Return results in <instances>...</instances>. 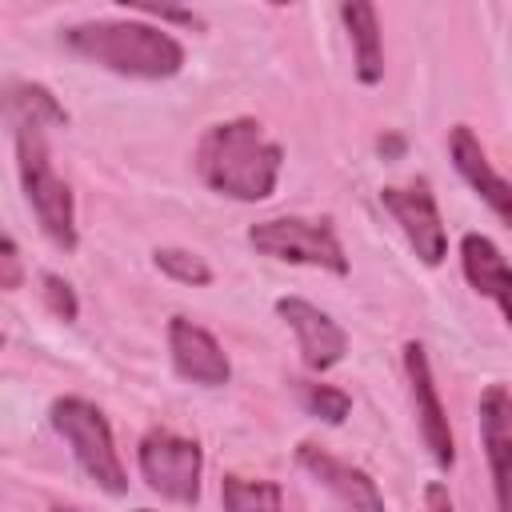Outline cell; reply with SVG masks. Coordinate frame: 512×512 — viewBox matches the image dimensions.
Here are the masks:
<instances>
[{
  "label": "cell",
  "mask_w": 512,
  "mask_h": 512,
  "mask_svg": "<svg viewBox=\"0 0 512 512\" xmlns=\"http://www.w3.org/2000/svg\"><path fill=\"white\" fill-rule=\"evenodd\" d=\"M424 504H428V512H456V504H452V496H448V484H440V480H428Z\"/></svg>",
  "instance_id": "obj_22"
},
{
  "label": "cell",
  "mask_w": 512,
  "mask_h": 512,
  "mask_svg": "<svg viewBox=\"0 0 512 512\" xmlns=\"http://www.w3.org/2000/svg\"><path fill=\"white\" fill-rule=\"evenodd\" d=\"M404 148V140L400 136H392V140H380V152H400Z\"/></svg>",
  "instance_id": "obj_24"
},
{
  "label": "cell",
  "mask_w": 512,
  "mask_h": 512,
  "mask_svg": "<svg viewBox=\"0 0 512 512\" xmlns=\"http://www.w3.org/2000/svg\"><path fill=\"white\" fill-rule=\"evenodd\" d=\"M448 156H452L456 172L468 180V188L512 228V184L492 168V160H488L480 136H476L468 124H456V128H452V136H448Z\"/></svg>",
  "instance_id": "obj_13"
},
{
  "label": "cell",
  "mask_w": 512,
  "mask_h": 512,
  "mask_svg": "<svg viewBox=\"0 0 512 512\" xmlns=\"http://www.w3.org/2000/svg\"><path fill=\"white\" fill-rule=\"evenodd\" d=\"M404 376H408V388H412V408H416V424H420L424 448L432 452V460H436L440 468H452V460H456V440H452L448 412H444V400H440V392H436L432 364H428V352H424L420 340H408V344H404Z\"/></svg>",
  "instance_id": "obj_8"
},
{
  "label": "cell",
  "mask_w": 512,
  "mask_h": 512,
  "mask_svg": "<svg viewBox=\"0 0 512 512\" xmlns=\"http://www.w3.org/2000/svg\"><path fill=\"white\" fill-rule=\"evenodd\" d=\"M168 352H172V368L176 376L200 384V388H220L232 380V364L220 348V340L192 324L188 316H172L168 320Z\"/></svg>",
  "instance_id": "obj_11"
},
{
  "label": "cell",
  "mask_w": 512,
  "mask_h": 512,
  "mask_svg": "<svg viewBox=\"0 0 512 512\" xmlns=\"http://www.w3.org/2000/svg\"><path fill=\"white\" fill-rule=\"evenodd\" d=\"M296 396H300L304 412L324 420V424H344L348 412H352V396L344 388H336V384H308V380H300Z\"/></svg>",
  "instance_id": "obj_18"
},
{
  "label": "cell",
  "mask_w": 512,
  "mask_h": 512,
  "mask_svg": "<svg viewBox=\"0 0 512 512\" xmlns=\"http://www.w3.org/2000/svg\"><path fill=\"white\" fill-rule=\"evenodd\" d=\"M340 20L348 28L352 40V56H356V80L360 84H380L384 80V44H380V16L372 4L352 0L340 4Z\"/></svg>",
  "instance_id": "obj_15"
},
{
  "label": "cell",
  "mask_w": 512,
  "mask_h": 512,
  "mask_svg": "<svg viewBox=\"0 0 512 512\" xmlns=\"http://www.w3.org/2000/svg\"><path fill=\"white\" fill-rule=\"evenodd\" d=\"M48 420L64 436V444L72 448L76 464L96 480V488H104L108 496H124L128 492V472L120 464V452H116L108 416L92 400H84V396H60V400H52Z\"/></svg>",
  "instance_id": "obj_4"
},
{
  "label": "cell",
  "mask_w": 512,
  "mask_h": 512,
  "mask_svg": "<svg viewBox=\"0 0 512 512\" xmlns=\"http://www.w3.org/2000/svg\"><path fill=\"white\" fill-rule=\"evenodd\" d=\"M152 260H156V268H160L168 280H176V284H188V288H204V284H212V268H208V260L196 256V252H188V248H156Z\"/></svg>",
  "instance_id": "obj_19"
},
{
  "label": "cell",
  "mask_w": 512,
  "mask_h": 512,
  "mask_svg": "<svg viewBox=\"0 0 512 512\" xmlns=\"http://www.w3.org/2000/svg\"><path fill=\"white\" fill-rule=\"evenodd\" d=\"M24 284V264H20V248L12 236L0 240V288L4 292H16Z\"/></svg>",
  "instance_id": "obj_21"
},
{
  "label": "cell",
  "mask_w": 512,
  "mask_h": 512,
  "mask_svg": "<svg viewBox=\"0 0 512 512\" xmlns=\"http://www.w3.org/2000/svg\"><path fill=\"white\" fill-rule=\"evenodd\" d=\"M136 12L156 16V20H176V24H200L196 12H184V8H148V4H136Z\"/></svg>",
  "instance_id": "obj_23"
},
{
  "label": "cell",
  "mask_w": 512,
  "mask_h": 512,
  "mask_svg": "<svg viewBox=\"0 0 512 512\" xmlns=\"http://www.w3.org/2000/svg\"><path fill=\"white\" fill-rule=\"evenodd\" d=\"M276 312H280V320L292 328L296 348H300V360H304L312 372H328V368H336V364L344 360V352H348V332H344L324 308H316V304L304 300V296H280V300H276Z\"/></svg>",
  "instance_id": "obj_9"
},
{
  "label": "cell",
  "mask_w": 512,
  "mask_h": 512,
  "mask_svg": "<svg viewBox=\"0 0 512 512\" xmlns=\"http://www.w3.org/2000/svg\"><path fill=\"white\" fill-rule=\"evenodd\" d=\"M136 512H152V508H136Z\"/></svg>",
  "instance_id": "obj_25"
},
{
  "label": "cell",
  "mask_w": 512,
  "mask_h": 512,
  "mask_svg": "<svg viewBox=\"0 0 512 512\" xmlns=\"http://www.w3.org/2000/svg\"><path fill=\"white\" fill-rule=\"evenodd\" d=\"M140 476L152 492H160L172 504H200V472H204V452L192 436H180L172 428H152L144 432L136 448Z\"/></svg>",
  "instance_id": "obj_6"
},
{
  "label": "cell",
  "mask_w": 512,
  "mask_h": 512,
  "mask_svg": "<svg viewBox=\"0 0 512 512\" xmlns=\"http://www.w3.org/2000/svg\"><path fill=\"white\" fill-rule=\"evenodd\" d=\"M220 504L224 512H284V492L276 480H248L228 472L220 480Z\"/></svg>",
  "instance_id": "obj_16"
},
{
  "label": "cell",
  "mask_w": 512,
  "mask_h": 512,
  "mask_svg": "<svg viewBox=\"0 0 512 512\" xmlns=\"http://www.w3.org/2000/svg\"><path fill=\"white\" fill-rule=\"evenodd\" d=\"M44 304H48V312L56 316V320H64V324H72L76 316H80V304H76V292H72V284L68 280H60L56 272H44Z\"/></svg>",
  "instance_id": "obj_20"
},
{
  "label": "cell",
  "mask_w": 512,
  "mask_h": 512,
  "mask_svg": "<svg viewBox=\"0 0 512 512\" xmlns=\"http://www.w3.org/2000/svg\"><path fill=\"white\" fill-rule=\"evenodd\" d=\"M12 124H16L12 144H16L20 188L32 204L44 236L64 252H76V244H80V236H76V200H72V188L52 168L44 124H36V120H12Z\"/></svg>",
  "instance_id": "obj_3"
},
{
  "label": "cell",
  "mask_w": 512,
  "mask_h": 512,
  "mask_svg": "<svg viewBox=\"0 0 512 512\" xmlns=\"http://www.w3.org/2000/svg\"><path fill=\"white\" fill-rule=\"evenodd\" d=\"M64 48L132 80H168L184 68V44L148 20H88L64 28Z\"/></svg>",
  "instance_id": "obj_2"
},
{
  "label": "cell",
  "mask_w": 512,
  "mask_h": 512,
  "mask_svg": "<svg viewBox=\"0 0 512 512\" xmlns=\"http://www.w3.org/2000/svg\"><path fill=\"white\" fill-rule=\"evenodd\" d=\"M460 268H464V280L472 284V292L488 296L512 328V264L504 260V252L488 236L468 232L460 240Z\"/></svg>",
  "instance_id": "obj_14"
},
{
  "label": "cell",
  "mask_w": 512,
  "mask_h": 512,
  "mask_svg": "<svg viewBox=\"0 0 512 512\" xmlns=\"http://www.w3.org/2000/svg\"><path fill=\"white\" fill-rule=\"evenodd\" d=\"M380 204L392 212V220L400 224L404 240L412 244L416 260L436 268L444 256H448V232H444V220H440V208H436V196H432V184L424 176L408 180V184H388L380 188Z\"/></svg>",
  "instance_id": "obj_7"
},
{
  "label": "cell",
  "mask_w": 512,
  "mask_h": 512,
  "mask_svg": "<svg viewBox=\"0 0 512 512\" xmlns=\"http://www.w3.org/2000/svg\"><path fill=\"white\" fill-rule=\"evenodd\" d=\"M280 164H284V148L276 140H268L264 124L252 116L208 124L200 144H196L200 180L212 192L240 200V204L268 200L276 192Z\"/></svg>",
  "instance_id": "obj_1"
},
{
  "label": "cell",
  "mask_w": 512,
  "mask_h": 512,
  "mask_svg": "<svg viewBox=\"0 0 512 512\" xmlns=\"http://www.w3.org/2000/svg\"><path fill=\"white\" fill-rule=\"evenodd\" d=\"M480 440L492 468L496 508L512 512V392L504 384H488L480 392Z\"/></svg>",
  "instance_id": "obj_12"
},
{
  "label": "cell",
  "mask_w": 512,
  "mask_h": 512,
  "mask_svg": "<svg viewBox=\"0 0 512 512\" xmlns=\"http://www.w3.org/2000/svg\"><path fill=\"white\" fill-rule=\"evenodd\" d=\"M248 244L260 256L284 260V264H308L324 268L332 276H348L344 244L328 216H272L248 228Z\"/></svg>",
  "instance_id": "obj_5"
},
{
  "label": "cell",
  "mask_w": 512,
  "mask_h": 512,
  "mask_svg": "<svg viewBox=\"0 0 512 512\" xmlns=\"http://www.w3.org/2000/svg\"><path fill=\"white\" fill-rule=\"evenodd\" d=\"M296 464H300L320 488H328L348 512H388V508H384V496H380V488H376V480H372L364 468H356V464L332 456L328 448L304 440V444H296Z\"/></svg>",
  "instance_id": "obj_10"
},
{
  "label": "cell",
  "mask_w": 512,
  "mask_h": 512,
  "mask_svg": "<svg viewBox=\"0 0 512 512\" xmlns=\"http://www.w3.org/2000/svg\"><path fill=\"white\" fill-rule=\"evenodd\" d=\"M4 108L12 120H36V124H68V112L56 104V96L44 84H20L12 80L4 88Z\"/></svg>",
  "instance_id": "obj_17"
}]
</instances>
